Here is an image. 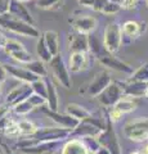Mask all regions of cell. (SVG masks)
I'll list each match as a JSON object with an SVG mask.
<instances>
[{"instance_id":"cell-1","label":"cell","mask_w":148,"mask_h":154,"mask_svg":"<svg viewBox=\"0 0 148 154\" xmlns=\"http://www.w3.org/2000/svg\"><path fill=\"white\" fill-rule=\"evenodd\" d=\"M0 27L7 31H11L13 33H17V35H21V36L34 37V38L40 37V32L34 25H30V23L23 22L21 19L14 18L9 13L4 14V16H0Z\"/></svg>"},{"instance_id":"cell-2","label":"cell","mask_w":148,"mask_h":154,"mask_svg":"<svg viewBox=\"0 0 148 154\" xmlns=\"http://www.w3.org/2000/svg\"><path fill=\"white\" fill-rule=\"evenodd\" d=\"M124 135L135 143L148 140V117H138L126 122L124 126Z\"/></svg>"},{"instance_id":"cell-3","label":"cell","mask_w":148,"mask_h":154,"mask_svg":"<svg viewBox=\"0 0 148 154\" xmlns=\"http://www.w3.org/2000/svg\"><path fill=\"white\" fill-rule=\"evenodd\" d=\"M95 139H97L99 145L106 146L111 152V154H122L117 134L113 128V122L109 121L107 118V116H106V127H104V130H102L101 134Z\"/></svg>"},{"instance_id":"cell-4","label":"cell","mask_w":148,"mask_h":154,"mask_svg":"<svg viewBox=\"0 0 148 154\" xmlns=\"http://www.w3.org/2000/svg\"><path fill=\"white\" fill-rule=\"evenodd\" d=\"M122 42L121 27L117 23H108L103 33V46L108 53H116L120 50Z\"/></svg>"},{"instance_id":"cell-5","label":"cell","mask_w":148,"mask_h":154,"mask_svg":"<svg viewBox=\"0 0 148 154\" xmlns=\"http://www.w3.org/2000/svg\"><path fill=\"white\" fill-rule=\"evenodd\" d=\"M70 135V130L63 127H43L37 128L36 132L30 137L36 144L41 141H62L63 139L68 137Z\"/></svg>"},{"instance_id":"cell-6","label":"cell","mask_w":148,"mask_h":154,"mask_svg":"<svg viewBox=\"0 0 148 154\" xmlns=\"http://www.w3.org/2000/svg\"><path fill=\"white\" fill-rule=\"evenodd\" d=\"M49 66H50L52 73H53V76L57 79V81H58V82L63 86L65 89H71V86H72V81H71V76H70L68 68L66 67L62 55L61 54L54 55L50 59Z\"/></svg>"},{"instance_id":"cell-7","label":"cell","mask_w":148,"mask_h":154,"mask_svg":"<svg viewBox=\"0 0 148 154\" xmlns=\"http://www.w3.org/2000/svg\"><path fill=\"white\" fill-rule=\"evenodd\" d=\"M122 95H124V91L121 86L111 81V84L97 96V99L104 108H111L121 99Z\"/></svg>"},{"instance_id":"cell-8","label":"cell","mask_w":148,"mask_h":154,"mask_svg":"<svg viewBox=\"0 0 148 154\" xmlns=\"http://www.w3.org/2000/svg\"><path fill=\"white\" fill-rule=\"evenodd\" d=\"M98 59V62L101 63L102 66H104L106 68L108 69H112V71H116V72H121V73H126V75H131L133 73V68L128 63L122 62L120 59H117L116 57L112 55V53H108V51H104L102 53L101 55L95 57Z\"/></svg>"},{"instance_id":"cell-9","label":"cell","mask_w":148,"mask_h":154,"mask_svg":"<svg viewBox=\"0 0 148 154\" xmlns=\"http://www.w3.org/2000/svg\"><path fill=\"white\" fill-rule=\"evenodd\" d=\"M45 114L49 117L52 121H54L59 127L67 128L70 131H72L74 128L77 127V125L80 123V121H77L76 118H74L72 116H70L67 113H59L58 110H50V109H44Z\"/></svg>"},{"instance_id":"cell-10","label":"cell","mask_w":148,"mask_h":154,"mask_svg":"<svg viewBox=\"0 0 148 154\" xmlns=\"http://www.w3.org/2000/svg\"><path fill=\"white\" fill-rule=\"evenodd\" d=\"M32 94V89L28 84H23L16 86L13 90H11L5 98V104H8L11 108H13L16 104L26 100L28 96Z\"/></svg>"},{"instance_id":"cell-11","label":"cell","mask_w":148,"mask_h":154,"mask_svg":"<svg viewBox=\"0 0 148 154\" xmlns=\"http://www.w3.org/2000/svg\"><path fill=\"white\" fill-rule=\"evenodd\" d=\"M111 81H112L111 76H109L107 71L99 72V73L95 75L94 80L90 82L89 88H88V94L90 96H93V98H97V96L111 84Z\"/></svg>"},{"instance_id":"cell-12","label":"cell","mask_w":148,"mask_h":154,"mask_svg":"<svg viewBox=\"0 0 148 154\" xmlns=\"http://www.w3.org/2000/svg\"><path fill=\"white\" fill-rule=\"evenodd\" d=\"M8 13L14 18L21 19V21H23V22H27V23H30V25L35 26L34 17L31 16L30 11L23 5L22 2H18V0H11V2H9V12Z\"/></svg>"},{"instance_id":"cell-13","label":"cell","mask_w":148,"mask_h":154,"mask_svg":"<svg viewBox=\"0 0 148 154\" xmlns=\"http://www.w3.org/2000/svg\"><path fill=\"white\" fill-rule=\"evenodd\" d=\"M70 23L76 32L84 35H90L97 28V19L94 17H76L70 19Z\"/></svg>"},{"instance_id":"cell-14","label":"cell","mask_w":148,"mask_h":154,"mask_svg":"<svg viewBox=\"0 0 148 154\" xmlns=\"http://www.w3.org/2000/svg\"><path fill=\"white\" fill-rule=\"evenodd\" d=\"M5 68L8 71L9 76H12L13 79H16L18 81H21L23 84H32L34 81H36L37 77L36 75H34L31 71H28L26 67H17V66H12V64H5Z\"/></svg>"},{"instance_id":"cell-15","label":"cell","mask_w":148,"mask_h":154,"mask_svg":"<svg viewBox=\"0 0 148 154\" xmlns=\"http://www.w3.org/2000/svg\"><path fill=\"white\" fill-rule=\"evenodd\" d=\"M61 146V141H41L31 146L22 148L21 150L25 154H50L54 153Z\"/></svg>"},{"instance_id":"cell-16","label":"cell","mask_w":148,"mask_h":154,"mask_svg":"<svg viewBox=\"0 0 148 154\" xmlns=\"http://www.w3.org/2000/svg\"><path fill=\"white\" fill-rule=\"evenodd\" d=\"M61 154H93L83 139H70L61 148Z\"/></svg>"},{"instance_id":"cell-17","label":"cell","mask_w":148,"mask_h":154,"mask_svg":"<svg viewBox=\"0 0 148 154\" xmlns=\"http://www.w3.org/2000/svg\"><path fill=\"white\" fill-rule=\"evenodd\" d=\"M89 66V57L88 53L83 51H74L70 54V66L68 68L71 72L77 73L84 69H87Z\"/></svg>"},{"instance_id":"cell-18","label":"cell","mask_w":148,"mask_h":154,"mask_svg":"<svg viewBox=\"0 0 148 154\" xmlns=\"http://www.w3.org/2000/svg\"><path fill=\"white\" fill-rule=\"evenodd\" d=\"M122 91L124 95L131 96V98L139 99L144 96V93L148 88V82H140V81H129L128 84L122 85Z\"/></svg>"},{"instance_id":"cell-19","label":"cell","mask_w":148,"mask_h":154,"mask_svg":"<svg viewBox=\"0 0 148 154\" xmlns=\"http://www.w3.org/2000/svg\"><path fill=\"white\" fill-rule=\"evenodd\" d=\"M70 50H71V53H74V51L88 53L89 51L88 35L79 33V32H76L75 35H71V37H70Z\"/></svg>"},{"instance_id":"cell-20","label":"cell","mask_w":148,"mask_h":154,"mask_svg":"<svg viewBox=\"0 0 148 154\" xmlns=\"http://www.w3.org/2000/svg\"><path fill=\"white\" fill-rule=\"evenodd\" d=\"M147 30V23L146 22H135V21H126L122 25L121 32L122 35L129 37H138Z\"/></svg>"},{"instance_id":"cell-21","label":"cell","mask_w":148,"mask_h":154,"mask_svg":"<svg viewBox=\"0 0 148 154\" xmlns=\"http://www.w3.org/2000/svg\"><path fill=\"white\" fill-rule=\"evenodd\" d=\"M137 107H138V99L131 98V96H126V95H122L121 99L113 105V108L117 109L118 112H121L122 114L134 112Z\"/></svg>"},{"instance_id":"cell-22","label":"cell","mask_w":148,"mask_h":154,"mask_svg":"<svg viewBox=\"0 0 148 154\" xmlns=\"http://www.w3.org/2000/svg\"><path fill=\"white\" fill-rule=\"evenodd\" d=\"M46 82V107L50 110H58V105H59V98H58V93H57L55 86L53 82L49 80H45Z\"/></svg>"},{"instance_id":"cell-23","label":"cell","mask_w":148,"mask_h":154,"mask_svg":"<svg viewBox=\"0 0 148 154\" xmlns=\"http://www.w3.org/2000/svg\"><path fill=\"white\" fill-rule=\"evenodd\" d=\"M66 113L70 114V116H72L74 118H76V119H77V121H80V122L87 121L88 118H90V117L93 116L87 108H84L83 105L76 104V103L68 104L67 107H66Z\"/></svg>"},{"instance_id":"cell-24","label":"cell","mask_w":148,"mask_h":154,"mask_svg":"<svg viewBox=\"0 0 148 154\" xmlns=\"http://www.w3.org/2000/svg\"><path fill=\"white\" fill-rule=\"evenodd\" d=\"M44 41H45V45L48 46L50 54L52 55H57L59 54V41H58V33L54 32V31H46L44 32Z\"/></svg>"},{"instance_id":"cell-25","label":"cell","mask_w":148,"mask_h":154,"mask_svg":"<svg viewBox=\"0 0 148 154\" xmlns=\"http://www.w3.org/2000/svg\"><path fill=\"white\" fill-rule=\"evenodd\" d=\"M36 53H37V57L39 59L43 60L44 63H49L50 59L53 58V55L50 54L48 46L45 45V41H44V37L40 36L37 37V42H36Z\"/></svg>"},{"instance_id":"cell-26","label":"cell","mask_w":148,"mask_h":154,"mask_svg":"<svg viewBox=\"0 0 148 154\" xmlns=\"http://www.w3.org/2000/svg\"><path fill=\"white\" fill-rule=\"evenodd\" d=\"M23 67H26L28 71H31L34 75H36L37 77H45L46 76V67H45V63L40 59L37 60H34L32 59L31 62H28V63L23 64Z\"/></svg>"},{"instance_id":"cell-27","label":"cell","mask_w":148,"mask_h":154,"mask_svg":"<svg viewBox=\"0 0 148 154\" xmlns=\"http://www.w3.org/2000/svg\"><path fill=\"white\" fill-rule=\"evenodd\" d=\"M88 40H89V51L92 53L94 57H98V55H101L102 53L107 51L106 49H104L102 41L99 40L97 36H94V35L90 33V35H88Z\"/></svg>"},{"instance_id":"cell-28","label":"cell","mask_w":148,"mask_h":154,"mask_svg":"<svg viewBox=\"0 0 148 154\" xmlns=\"http://www.w3.org/2000/svg\"><path fill=\"white\" fill-rule=\"evenodd\" d=\"M37 127L35 126L34 122L28 121V119H21L18 122V131H20V136H32L36 132Z\"/></svg>"},{"instance_id":"cell-29","label":"cell","mask_w":148,"mask_h":154,"mask_svg":"<svg viewBox=\"0 0 148 154\" xmlns=\"http://www.w3.org/2000/svg\"><path fill=\"white\" fill-rule=\"evenodd\" d=\"M129 81H140V82H148V63L140 66L135 72L130 75Z\"/></svg>"},{"instance_id":"cell-30","label":"cell","mask_w":148,"mask_h":154,"mask_svg":"<svg viewBox=\"0 0 148 154\" xmlns=\"http://www.w3.org/2000/svg\"><path fill=\"white\" fill-rule=\"evenodd\" d=\"M12 109L14 110V113L18 114V116H26V114L30 113L32 109H34V107H32L31 103L26 99V100H23V102L16 104Z\"/></svg>"},{"instance_id":"cell-31","label":"cell","mask_w":148,"mask_h":154,"mask_svg":"<svg viewBox=\"0 0 148 154\" xmlns=\"http://www.w3.org/2000/svg\"><path fill=\"white\" fill-rule=\"evenodd\" d=\"M30 86L32 89V93L40 95L43 98H46V82L45 81H43L41 79H37L32 84H30Z\"/></svg>"},{"instance_id":"cell-32","label":"cell","mask_w":148,"mask_h":154,"mask_svg":"<svg viewBox=\"0 0 148 154\" xmlns=\"http://www.w3.org/2000/svg\"><path fill=\"white\" fill-rule=\"evenodd\" d=\"M121 5L118 2H107L106 5L103 7L102 12L103 14H106V16H113V14H117L118 12L121 11Z\"/></svg>"},{"instance_id":"cell-33","label":"cell","mask_w":148,"mask_h":154,"mask_svg":"<svg viewBox=\"0 0 148 154\" xmlns=\"http://www.w3.org/2000/svg\"><path fill=\"white\" fill-rule=\"evenodd\" d=\"M11 57L13 58L14 60L20 62V63H22V64H26V63H28V62H31V60H32L31 53H28L26 49L13 53V54H11Z\"/></svg>"},{"instance_id":"cell-34","label":"cell","mask_w":148,"mask_h":154,"mask_svg":"<svg viewBox=\"0 0 148 154\" xmlns=\"http://www.w3.org/2000/svg\"><path fill=\"white\" fill-rule=\"evenodd\" d=\"M23 49H25V46H23L21 42L17 41V40H8L5 46H4V50H5V53L8 55H11V54H13V53H16V51L23 50Z\"/></svg>"},{"instance_id":"cell-35","label":"cell","mask_w":148,"mask_h":154,"mask_svg":"<svg viewBox=\"0 0 148 154\" xmlns=\"http://www.w3.org/2000/svg\"><path fill=\"white\" fill-rule=\"evenodd\" d=\"M62 4V0H37L36 5L40 9H54L59 8Z\"/></svg>"},{"instance_id":"cell-36","label":"cell","mask_w":148,"mask_h":154,"mask_svg":"<svg viewBox=\"0 0 148 154\" xmlns=\"http://www.w3.org/2000/svg\"><path fill=\"white\" fill-rule=\"evenodd\" d=\"M27 100L31 103V105L34 107V109H35V108H41V107H44V105L46 104L45 98H43V96L37 95V94H35V93H32L30 96H28Z\"/></svg>"},{"instance_id":"cell-37","label":"cell","mask_w":148,"mask_h":154,"mask_svg":"<svg viewBox=\"0 0 148 154\" xmlns=\"http://www.w3.org/2000/svg\"><path fill=\"white\" fill-rule=\"evenodd\" d=\"M108 2V0H94L93 5H92V9L94 12H102L103 7L106 5V3Z\"/></svg>"},{"instance_id":"cell-38","label":"cell","mask_w":148,"mask_h":154,"mask_svg":"<svg viewBox=\"0 0 148 154\" xmlns=\"http://www.w3.org/2000/svg\"><path fill=\"white\" fill-rule=\"evenodd\" d=\"M8 71L5 68V64H3V63H0V84H3V82H5L7 79H8Z\"/></svg>"},{"instance_id":"cell-39","label":"cell","mask_w":148,"mask_h":154,"mask_svg":"<svg viewBox=\"0 0 148 154\" xmlns=\"http://www.w3.org/2000/svg\"><path fill=\"white\" fill-rule=\"evenodd\" d=\"M9 2L11 0H0V16H4L9 12Z\"/></svg>"},{"instance_id":"cell-40","label":"cell","mask_w":148,"mask_h":154,"mask_svg":"<svg viewBox=\"0 0 148 154\" xmlns=\"http://www.w3.org/2000/svg\"><path fill=\"white\" fill-rule=\"evenodd\" d=\"M11 113V107L8 104H2L0 105V119L4 118L5 116H8Z\"/></svg>"},{"instance_id":"cell-41","label":"cell","mask_w":148,"mask_h":154,"mask_svg":"<svg viewBox=\"0 0 148 154\" xmlns=\"http://www.w3.org/2000/svg\"><path fill=\"white\" fill-rule=\"evenodd\" d=\"M93 154H111V152L108 150V149L106 146H103V145H99L97 149H95V152Z\"/></svg>"},{"instance_id":"cell-42","label":"cell","mask_w":148,"mask_h":154,"mask_svg":"<svg viewBox=\"0 0 148 154\" xmlns=\"http://www.w3.org/2000/svg\"><path fill=\"white\" fill-rule=\"evenodd\" d=\"M8 40H9V38L5 35H4L3 32H0V48H3V49H4V46H5Z\"/></svg>"},{"instance_id":"cell-43","label":"cell","mask_w":148,"mask_h":154,"mask_svg":"<svg viewBox=\"0 0 148 154\" xmlns=\"http://www.w3.org/2000/svg\"><path fill=\"white\" fill-rule=\"evenodd\" d=\"M94 3V0H79V4L83 7H88V8H92Z\"/></svg>"},{"instance_id":"cell-44","label":"cell","mask_w":148,"mask_h":154,"mask_svg":"<svg viewBox=\"0 0 148 154\" xmlns=\"http://www.w3.org/2000/svg\"><path fill=\"white\" fill-rule=\"evenodd\" d=\"M143 154H148V144L144 146V149H143Z\"/></svg>"},{"instance_id":"cell-45","label":"cell","mask_w":148,"mask_h":154,"mask_svg":"<svg viewBox=\"0 0 148 154\" xmlns=\"http://www.w3.org/2000/svg\"><path fill=\"white\" fill-rule=\"evenodd\" d=\"M144 98L148 100V88H147V90H146V93H144Z\"/></svg>"},{"instance_id":"cell-46","label":"cell","mask_w":148,"mask_h":154,"mask_svg":"<svg viewBox=\"0 0 148 154\" xmlns=\"http://www.w3.org/2000/svg\"><path fill=\"white\" fill-rule=\"evenodd\" d=\"M130 154H143V153H140V152H133V153H130Z\"/></svg>"},{"instance_id":"cell-47","label":"cell","mask_w":148,"mask_h":154,"mask_svg":"<svg viewBox=\"0 0 148 154\" xmlns=\"http://www.w3.org/2000/svg\"><path fill=\"white\" fill-rule=\"evenodd\" d=\"M108 2H118L120 3V0H108Z\"/></svg>"},{"instance_id":"cell-48","label":"cell","mask_w":148,"mask_h":154,"mask_svg":"<svg viewBox=\"0 0 148 154\" xmlns=\"http://www.w3.org/2000/svg\"><path fill=\"white\" fill-rule=\"evenodd\" d=\"M18 2H22V3H25V2H27V0H18Z\"/></svg>"},{"instance_id":"cell-49","label":"cell","mask_w":148,"mask_h":154,"mask_svg":"<svg viewBox=\"0 0 148 154\" xmlns=\"http://www.w3.org/2000/svg\"><path fill=\"white\" fill-rule=\"evenodd\" d=\"M146 3H147V7H148V0H146Z\"/></svg>"},{"instance_id":"cell-50","label":"cell","mask_w":148,"mask_h":154,"mask_svg":"<svg viewBox=\"0 0 148 154\" xmlns=\"http://www.w3.org/2000/svg\"><path fill=\"white\" fill-rule=\"evenodd\" d=\"M134 2H137V0H134Z\"/></svg>"}]
</instances>
